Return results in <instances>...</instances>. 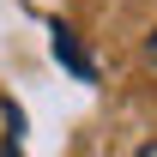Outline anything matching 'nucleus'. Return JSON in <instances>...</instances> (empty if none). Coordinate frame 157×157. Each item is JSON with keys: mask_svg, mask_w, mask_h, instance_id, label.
<instances>
[{"mask_svg": "<svg viewBox=\"0 0 157 157\" xmlns=\"http://www.w3.org/2000/svg\"><path fill=\"white\" fill-rule=\"evenodd\" d=\"M55 55H60V60H67V67H73V73H78V78H91V60L78 55V42H73V30H55Z\"/></svg>", "mask_w": 157, "mask_h": 157, "instance_id": "obj_1", "label": "nucleus"}, {"mask_svg": "<svg viewBox=\"0 0 157 157\" xmlns=\"http://www.w3.org/2000/svg\"><path fill=\"white\" fill-rule=\"evenodd\" d=\"M133 157H157V139H151V145H139V151H133Z\"/></svg>", "mask_w": 157, "mask_h": 157, "instance_id": "obj_2", "label": "nucleus"}, {"mask_svg": "<svg viewBox=\"0 0 157 157\" xmlns=\"http://www.w3.org/2000/svg\"><path fill=\"white\" fill-rule=\"evenodd\" d=\"M145 55H151V67H157V30H151V42H145Z\"/></svg>", "mask_w": 157, "mask_h": 157, "instance_id": "obj_3", "label": "nucleus"}, {"mask_svg": "<svg viewBox=\"0 0 157 157\" xmlns=\"http://www.w3.org/2000/svg\"><path fill=\"white\" fill-rule=\"evenodd\" d=\"M6 157H18V151H6Z\"/></svg>", "mask_w": 157, "mask_h": 157, "instance_id": "obj_4", "label": "nucleus"}]
</instances>
